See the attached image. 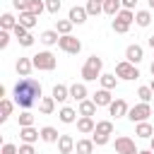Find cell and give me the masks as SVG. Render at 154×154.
<instances>
[{
	"label": "cell",
	"instance_id": "cell-1",
	"mask_svg": "<svg viewBox=\"0 0 154 154\" xmlns=\"http://www.w3.org/2000/svg\"><path fill=\"white\" fill-rule=\"evenodd\" d=\"M12 94H14V103L19 106V108H31V106H36L38 101H41V84L34 79V77H22L17 84H14V89H12Z\"/></svg>",
	"mask_w": 154,
	"mask_h": 154
},
{
	"label": "cell",
	"instance_id": "cell-2",
	"mask_svg": "<svg viewBox=\"0 0 154 154\" xmlns=\"http://www.w3.org/2000/svg\"><path fill=\"white\" fill-rule=\"evenodd\" d=\"M101 67H103V60H101L99 55H89L87 63L82 65V77H84V82H96V79L101 77Z\"/></svg>",
	"mask_w": 154,
	"mask_h": 154
},
{
	"label": "cell",
	"instance_id": "cell-3",
	"mask_svg": "<svg viewBox=\"0 0 154 154\" xmlns=\"http://www.w3.org/2000/svg\"><path fill=\"white\" fill-rule=\"evenodd\" d=\"M111 135H113V123L111 120H99L94 132H91V140H94L96 147H103V144H108Z\"/></svg>",
	"mask_w": 154,
	"mask_h": 154
},
{
	"label": "cell",
	"instance_id": "cell-4",
	"mask_svg": "<svg viewBox=\"0 0 154 154\" xmlns=\"http://www.w3.org/2000/svg\"><path fill=\"white\" fill-rule=\"evenodd\" d=\"M31 60H34V70H43V72H51L58 65V58L51 51H38L36 55H31Z\"/></svg>",
	"mask_w": 154,
	"mask_h": 154
},
{
	"label": "cell",
	"instance_id": "cell-5",
	"mask_svg": "<svg viewBox=\"0 0 154 154\" xmlns=\"http://www.w3.org/2000/svg\"><path fill=\"white\" fill-rule=\"evenodd\" d=\"M132 22H135V12L123 7V10L113 17V24H111V26H113V31H116V34H125V31L130 29V24H132Z\"/></svg>",
	"mask_w": 154,
	"mask_h": 154
},
{
	"label": "cell",
	"instance_id": "cell-6",
	"mask_svg": "<svg viewBox=\"0 0 154 154\" xmlns=\"http://www.w3.org/2000/svg\"><path fill=\"white\" fill-rule=\"evenodd\" d=\"M58 48H60L63 53L77 55V53L82 51V41H79L77 36H72V34H65V36H60V41H58Z\"/></svg>",
	"mask_w": 154,
	"mask_h": 154
},
{
	"label": "cell",
	"instance_id": "cell-7",
	"mask_svg": "<svg viewBox=\"0 0 154 154\" xmlns=\"http://www.w3.org/2000/svg\"><path fill=\"white\" fill-rule=\"evenodd\" d=\"M116 77H120V79H137L140 77V70H137V65H132L130 60H120L118 65H116Z\"/></svg>",
	"mask_w": 154,
	"mask_h": 154
},
{
	"label": "cell",
	"instance_id": "cell-8",
	"mask_svg": "<svg viewBox=\"0 0 154 154\" xmlns=\"http://www.w3.org/2000/svg\"><path fill=\"white\" fill-rule=\"evenodd\" d=\"M152 116V106L147 103V101H142V103H137V106H132L130 111H128V118L132 120V123H142V120H147Z\"/></svg>",
	"mask_w": 154,
	"mask_h": 154
},
{
	"label": "cell",
	"instance_id": "cell-9",
	"mask_svg": "<svg viewBox=\"0 0 154 154\" xmlns=\"http://www.w3.org/2000/svg\"><path fill=\"white\" fill-rule=\"evenodd\" d=\"M116 152H118V154H137L140 149L135 147V140H132V137L120 135V137H116Z\"/></svg>",
	"mask_w": 154,
	"mask_h": 154
},
{
	"label": "cell",
	"instance_id": "cell-10",
	"mask_svg": "<svg viewBox=\"0 0 154 154\" xmlns=\"http://www.w3.org/2000/svg\"><path fill=\"white\" fill-rule=\"evenodd\" d=\"M128 111H130V106H128L125 99H113L111 106H108V113L113 118H128Z\"/></svg>",
	"mask_w": 154,
	"mask_h": 154
},
{
	"label": "cell",
	"instance_id": "cell-11",
	"mask_svg": "<svg viewBox=\"0 0 154 154\" xmlns=\"http://www.w3.org/2000/svg\"><path fill=\"white\" fill-rule=\"evenodd\" d=\"M142 58H144V48H142L140 43H130V46L125 48V60H130L132 65H140Z\"/></svg>",
	"mask_w": 154,
	"mask_h": 154
},
{
	"label": "cell",
	"instance_id": "cell-12",
	"mask_svg": "<svg viewBox=\"0 0 154 154\" xmlns=\"http://www.w3.org/2000/svg\"><path fill=\"white\" fill-rule=\"evenodd\" d=\"M87 17H89L87 7H79V5L70 7V14H67V19H70L72 24H84V22H87Z\"/></svg>",
	"mask_w": 154,
	"mask_h": 154
},
{
	"label": "cell",
	"instance_id": "cell-13",
	"mask_svg": "<svg viewBox=\"0 0 154 154\" xmlns=\"http://www.w3.org/2000/svg\"><path fill=\"white\" fill-rule=\"evenodd\" d=\"M19 137H22V142L34 144L36 140H41V130H36L34 125H26V128H19Z\"/></svg>",
	"mask_w": 154,
	"mask_h": 154
},
{
	"label": "cell",
	"instance_id": "cell-14",
	"mask_svg": "<svg viewBox=\"0 0 154 154\" xmlns=\"http://www.w3.org/2000/svg\"><path fill=\"white\" fill-rule=\"evenodd\" d=\"M14 70H17L19 77H29V72L34 70V60H31V58H17Z\"/></svg>",
	"mask_w": 154,
	"mask_h": 154
},
{
	"label": "cell",
	"instance_id": "cell-15",
	"mask_svg": "<svg viewBox=\"0 0 154 154\" xmlns=\"http://www.w3.org/2000/svg\"><path fill=\"white\" fill-rule=\"evenodd\" d=\"M91 101L96 103V106H111V101H113V96H111V89H99V91H94L91 94Z\"/></svg>",
	"mask_w": 154,
	"mask_h": 154
},
{
	"label": "cell",
	"instance_id": "cell-16",
	"mask_svg": "<svg viewBox=\"0 0 154 154\" xmlns=\"http://www.w3.org/2000/svg\"><path fill=\"white\" fill-rule=\"evenodd\" d=\"M94 128H96V123H94L91 116H79V118H77V130H79L82 135H91Z\"/></svg>",
	"mask_w": 154,
	"mask_h": 154
},
{
	"label": "cell",
	"instance_id": "cell-17",
	"mask_svg": "<svg viewBox=\"0 0 154 154\" xmlns=\"http://www.w3.org/2000/svg\"><path fill=\"white\" fill-rule=\"evenodd\" d=\"M75 140H72V135H60V140H58V152L60 154H72L75 152Z\"/></svg>",
	"mask_w": 154,
	"mask_h": 154
},
{
	"label": "cell",
	"instance_id": "cell-18",
	"mask_svg": "<svg viewBox=\"0 0 154 154\" xmlns=\"http://www.w3.org/2000/svg\"><path fill=\"white\" fill-rule=\"evenodd\" d=\"M77 113H79V111H75V108H70V106H63V108L58 111V118H60V123L70 125V123H77Z\"/></svg>",
	"mask_w": 154,
	"mask_h": 154
},
{
	"label": "cell",
	"instance_id": "cell-19",
	"mask_svg": "<svg viewBox=\"0 0 154 154\" xmlns=\"http://www.w3.org/2000/svg\"><path fill=\"white\" fill-rule=\"evenodd\" d=\"M135 135H137V137H142V140H152V137H154V128H152L147 120L135 123Z\"/></svg>",
	"mask_w": 154,
	"mask_h": 154
},
{
	"label": "cell",
	"instance_id": "cell-20",
	"mask_svg": "<svg viewBox=\"0 0 154 154\" xmlns=\"http://www.w3.org/2000/svg\"><path fill=\"white\" fill-rule=\"evenodd\" d=\"M41 140H43V142H48V144H58L60 132H58L53 125H46V128H41Z\"/></svg>",
	"mask_w": 154,
	"mask_h": 154
},
{
	"label": "cell",
	"instance_id": "cell-21",
	"mask_svg": "<svg viewBox=\"0 0 154 154\" xmlns=\"http://www.w3.org/2000/svg\"><path fill=\"white\" fill-rule=\"evenodd\" d=\"M38 41H41L43 46H55V43L60 41V34H58L55 29H46V31H41Z\"/></svg>",
	"mask_w": 154,
	"mask_h": 154
},
{
	"label": "cell",
	"instance_id": "cell-22",
	"mask_svg": "<svg viewBox=\"0 0 154 154\" xmlns=\"http://www.w3.org/2000/svg\"><path fill=\"white\" fill-rule=\"evenodd\" d=\"M94 140L91 137H84V140H77V144H75V152L77 154H91L94 152Z\"/></svg>",
	"mask_w": 154,
	"mask_h": 154
},
{
	"label": "cell",
	"instance_id": "cell-23",
	"mask_svg": "<svg viewBox=\"0 0 154 154\" xmlns=\"http://www.w3.org/2000/svg\"><path fill=\"white\" fill-rule=\"evenodd\" d=\"M38 111H41L43 116H51V113L55 111V99H53V96H41V101H38Z\"/></svg>",
	"mask_w": 154,
	"mask_h": 154
},
{
	"label": "cell",
	"instance_id": "cell-24",
	"mask_svg": "<svg viewBox=\"0 0 154 154\" xmlns=\"http://www.w3.org/2000/svg\"><path fill=\"white\" fill-rule=\"evenodd\" d=\"M70 99H75V101H84V99H87V87L79 84V82H75V84L70 87Z\"/></svg>",
	"mask_w": 154,
	"mask_h": 154
},
{
	"label": "cell",
	"instance_id": "cell-25",
	"mask_svg": "<svg viewBox=\"0 0 154 154\" xmlns=\"http://www.w3.org/2000/svg\"><path fill=\"white\" fill-rule=\"evenodd\" d=\"M17 24H19V19H14V14H10V12H5L0 17V29H5V31H12Z\"/></svg>",
	"mask_w": 154,
	"mask_h": 154
},
{
	"label": "cell",
	"instance_id": "cell-26",
	"mask_svg": "<svg viewBox=\"0 0 154 154\" xmlns=\"http://www.w3.org/2000/svg\"><path fill=\"white\" fill-rule=\"evenodd\" d=\"M51 96H53L55 101H60V103H63L65 99H70V87H65V84H55V87H53V94H51Z\"/></svg>",
	"mask_w": 154,
	"mask_h": 154
},
{
	"label": "cell",
	"instance_id": "cell-27",
	"mask_svg": "<svg viewBox=\"0 0 154 154\" xmlns=\"http://www.w3.org/2000/svg\"><path fill=\"white\" fill-rule=\"evenodd\" d=\"M96 108H99V106H96L91 99H84V101H79V108H77V111H79V116H94Z\"/></svg>",
	"mask_w": 154,
	"mask_h": 154
},
{
	"label": "cell",
	"instance_id": "cell-28",
	"mask_svg": "<svg viewBox=\"0 0 154 154\" xmlns=\"http://www.w3.org/2000/svg\"><path fill=\"white\" fill-rule=\"evenodd\" d=\"M135 24H137V26H149V24H152V12H149V10L135 12Z\"/></svg>",
	"mask_w": 154,
	"mask_h": 154
},
{
	"label": "cell",
	"instance_id": "cell-29",
	"mask_svg": "<svg viewBox=\"0 0 154 154\" xmlns=\"http://www.w3.org/2000/svg\"><path fill=\"white\" fill-rule=\"evenodd\" d=\"M12 108H14V103H12L10 99H2V101H0V123H5V120L12 116Z\"/></svg>",
	"mask_w": 154,
	"mask_h": 154
},
{
	"label": "cell",
	"instance_id": "cell-30",
	"mask_svg": "<svg viewBox=\"0 0 154 154\" xmlns=\"http://www.w3.org/2000/svg\"><path fill=\"white\" fill-rule=\"evenodd\" d=\"M120 5H123L120 0H103V12H106V14H111V17H116V14L123 10Z\"/></svg>",
	"mask_w": 154,
	"mask_h": 154
},
{
	"label": "cell",
	"instance_id": "cell-31",
	"mask_svg": "<svg viewBox=\"0 0 154 154\" xmlns=\"http://www.w3.org/2000/svg\"><path fill=\"white\" fill-rule=\"evenodd\" d=\"M36 14H31V12H19V24H24L26 29H34L36 26Z\"/></svg>",
	"mask_w": 154,
	"mask_h": 154
},
{
	"label": "cell",
	"instance_id": "cell-32",
	"mask_svg": "<svg viewBox=\"0 0 154 154\" xmlns=\"http://www.w3.org/2000/svg\"><path fill=\"white\" fill-rule=\"evenodd\" d=\"M84 7H87V12H89V17H96V14L103 12V2H99V0H89Z\"/></svg>",
	"mask_w": 154,
	"mask_h": 154
},
{
	"label": "cell",
	"instance_id": "cell-33",
	"mask_svg": "<svg viewBox=\"0 0 154 154\" xmlns=\"http://www.w3.org/2000/svg\"><path fill=\"white\" fill-rule=\"evenodd\" d=\"M46 10V0H29V10L26 12H31V14H36V17H41V12Z\"/></svg>",
	"mask_w": 154,
	"mask_h": 154
},
{
	"label": "cell",
	"instance_id": "cell-34",
	"mask_svg": "<svg viewBox=\"0 0 154 154\" xmlns=\"http://www.w3.org/2000/svg\"><path fill=\"white\" fill-rule=\"evenodd\" d=\"M55 31H58L60 36L70 34V31H72V22H70V19H58V22H55Z\"/></svg>",
	"mask_w": 154,
	"mask_h": 154
},
{
	"label": "cell",
	"instance_id": "cell-35",
	"mask_svg": "<svg viewBox=\"0 0 154 154\" xmlns=\"http://www.w3.org/2000/svg\"><path fill=\"white\" fill-rule=\"evenodd\" d=\"M99 82H101V87H103V89H116L118 77H116V75H101V77H99Z\"/></svg>",
	"mask_w": 154,
	"mask_h": 154
},
{
	"label": "cell",
	"instance_id": "cell-36",
	"mask_svg": "<svg viewBox=\"0 0 154 154\" xmlns=\"http://www.w3.org/2000/svg\"><path fill=\"white\" fill-rule=\"evenodd\" d=\"M17 120H19V128H26V125H34V113L31 111H22L19 116H17Z\"/></svg>",
	"mask_w": 154,
	"mask_h": 154
},
{
	"label": "cell",
	"instance_id": "cell-37",
	"mask_svg": "<svg viewBox=\"0 0 154 154\" xmlns=\"http://www.w3.org/2000/svg\"><path fill=\"white\" fill-rule=\"evenodd\" d=\"M137 96H140V101H147V103H149V99L154 96V91H152V87L147 84V87H140V89H137Z\"/></svg>",
	"mask_w": 154,
	"mask_h": 154
},
{
	"label": "cell",
	"instance_id": "cell-38",
	"mask_svg": "<svg viewBox=\"0 0 154 154\" xmlns=\"http://www.w3.org/2000/svg\"><path fill=\"white\" fill-rule=\"evenodd\" d=\"M60 7H63V0H46V10H48L51 14H58Z\"/></svg>",
	"mask_w": 154,
	"mask_h": 154
},
{
	"label": "cell",
	"instance_id": "cell-39",
	"mask_svg": "<svg viewBox=\"0 0 154 154\" xmlns=\"http://www.w3.org/2000/svg\"><path fill=\"white\" fill-rule=\"evenodd\" d=\"M12 34H14V38H17V41H22V38H24V36L29 34V29H26L24 24H17V26L12 29Z\"/></svg>",
	"mask_w": 154,
	"mask_h": 154
},
{
	"label": "cell",
	"instance_id": "cell-40",
	"mask_svg": "<svg viewBox=\"0 0 154 154\" xmlns=\"http://www.w3.org/2000/svg\"><path fill=\"white\" fill-rule=\"evenodd\" d=\"M12 5H14V10H19V12H26V10H29V0H12Z\"/></svg>",
	"mask_w": 154,
	"mask_h": 154
},
{
	"label": "cell",
	"instance_id": "cell-41",
	"mask_svg": "<svg viewBox=\"0 0 154 154\" xmlns=\"http://www.w3.org/2000/svg\"><path fill=\"white\" fill-rule=\"evenodd\" d=\"M19 154H36V149H34V144L24 142V144H19Z\"/></svg>",
	"mask_w": 154,
	"mask_h": 154
},
{
	"label": "cell",
	"instance_id": "cell-42",
	"mask_svg": "<svg viewBox=\"0 0 154 154\" xmlns=\"http://www.w3.org/2000/svg\"><path fill=\"white\" fill-rule=\"evenodd\" d=\"M7 43H10V31H0V48H7Z\"/></svg>",
	"mask_w": 154,
	"mask_h": 154
},
{
	"label": "cell",
	"instance_id": "cell-43",
	"mask_svg": "<svg viewBox=\"0 0 154 154\" xmlns=\"http://www.w3.org/2000/svg\"><path fill=\"white\" fill-rule=\"evenodd\" d=\"M19 46H24V48H29V46H34V36L31 34H26L22 41H19Z\"/></svg>",
	"mask_w": 154,
	"mask_h": 154
},
{
	"label": "cell",
	"instance_id": "cell-44",
	"mask_svg": "<svg viewBox=\"0 0 154 154\" xmlns=\"http://www.w3.org/2000/svg\"><path fill=\"white\" fill-rule=\"evenodd\" d=\"M120 2H123V7H125V10H132V7L137 5V0H120Z\"/></svg>",
	"mask_w": 154,
	"mask_h": 154
},
{
	"label": "cell",
	"instance_id": "cell-45",
	"mask_svg": "<svg viewBox=\"0 0 154 154\" xmlns=\"http://www.w3.org/2000/svg\"><path fill=\"white\" fill-rule=\"evenodd\" d=\"M149 46H152V48H154V34H152V36H149Z\"/></svg>",
	"mask_w": 154,
	"mask_h": 154
},
{
	"label": "cell",
	"instance_id": "cell-46",
	"mask_svg": "<svg viewBox=\"0 0 154 154\" xmlns=\"http://www.w3.org/2000/svg\"><path fill=\"white\" fill-rule=\"evenodd\" d=\"M137 154H154L152 149H144V152H137Z\"/></svg>",
	"mask_w": 154,
	"mask_h": 154
},
{
	"label": "cell",
	"instance_id": "cell-47",
	"mask_svg": "<svg viewBox=\"0 0 154 154\" xmlns=\"http://www.w3.org/2000/svg\"><path fill=\"white\" fill-rule=\"evenodd\" d=\"M149 72H152V77H154V63H152V65H149Z\"/></svg>",
	"mask_w": 154,
	"mask_h": 154
},
{
	"label": "cell",
	"instance_id": "cell-48",
	"mask_svg": "<svg viewBox=\"0 0 154 154\" xmlns=\"http://www.w3.org/2000/svg\"><path fill=\"white\" fill-rule=\"evenodd\" d=\"M149 142H152V144H149V149H152V152H154V137H152V140H149Z\"/></svg>",
	"mask_w": 154,
	"mask_h": 154
},
{
	"label": "cell",
	"instance_id": "cell-49",
	"mask_svg": "<svg viewBox=\"0 0 154 154\" xmlns=\"http://www.w3.org/2000/svg\"><path fill=\"white\" fill-rule=\"evenodd\" d=\"M149 87H152V91H154V77H152V82H149Z\"/></svg>",
	"mask_w": 154,
	"mask_h": 154
},
{
	"label": "cell",
	"instance_id": "cell-50",
	"mask_svg": "<svg viewBox=\"0 0 154 154\" xmlns=\"http://www.w3.org/2000/svg\"><path fill=\"white\" fill-rule=\"evenodd\" d=\"M149 7H152V10H154V0H149Z\"/></svg>",
	"mask_w": 154,
	"mask_h": 154
},
{
	"label": "cell",
	"instance_id": "cell-51",
	"mask_svg": "<svg viewBox=\"0 0 154 154\" xmlns=\"http://www.w3.org/2000/svg\"><path fill=\"white\" fill-rule=\"evenodd\" d=\"M99 2H103V0H99Z\"/></svg>",
	"mask_w": 154,
	"mask_h": 154
}]
</instances>
